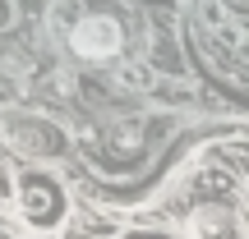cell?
I'll return each mask as SVG.
<instances>
[{"label":"cell","mask_w":249,"mask_h":239,"mask_svg":"<svg viewBox=\"0 0 249 239\" xmlns=\"http://www.w3.org/2000/svg\"><path fill=\"white\" fill-rule=\"evenodd\" d=\"M18 203V189L9 184V175H5V166H0V212H9V207Z\"/></svg>","instance_id":"277c9868"},{"label":"cell","mask_w":249,"mask_h":239,"mask_svg":"<svg viewBox=\"0 0 249 239\" xmlns=\"http://www.w3.org/2000/svg\"><path fill=\"white\" fill-rule=\"evenodd\" d=\"M18 212H23L28 225H60L65 221V189L55 184L46 170H28L23 179H18Z\"/></svg>","instance_id":"6da1fadb"},{"label":"cell","mask_w":249,"mask_h":239,"mask_svg":"<svg viewBox=\"0 0 249 239\" xmlns=\"http://www.w3.org/2000/svg\"><path fill=\"white\" fill-rule=\"evenodd\" d=\"M120 42H124V32H120V23L111 14H88V18H79L74 32H70L74 55H83V60H111V55L120 51Z\"/></svg>","instance_id":"7a4b0ae2"},{"label":"cell","mask_w":249,"mask_h":239,"mask_svg":"<svg viewBox=\"0 0 249 239\" xmlns=\"http://www.w3.org/2000/svg\"><path fill=\"white\" fill-rule=\"evenodd\" d=\"M189 239H245V225L231 207L203 203V207L189 212Z\"/></svg>","instance_id":"3957f363"},{"label":"cell","mask_w":249,"mask_h":239,"mask_svg":"<svg viewBox=\"0 0 249 239\" xmlns=\"http://www.w3.org/2000/svg\"><path fill=\"white\" fill-rule=\"evenodd\" d=\"M0 23H5V9H0Z\"/></svg>","instance_id":"5b68a950"}]
</instances>
